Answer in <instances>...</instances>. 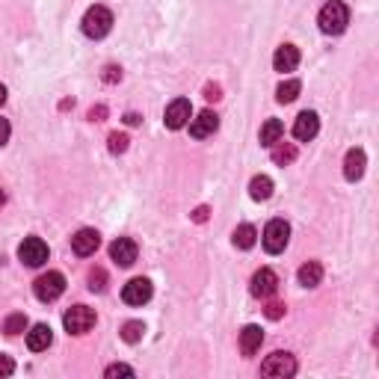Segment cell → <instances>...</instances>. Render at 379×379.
<instances>
[{
	"instance_id": "cell-1",
	"label": "cell",
	"mask_w": 379,
	"mask_h": 379,
	"mask_svg": "<svg viewBox=\"0 0 379 379\" xmlns=\"http://www.w3.org/2000/svg\"><path fill=\"white\" fill-rule=\"evenodd\" d=\"M317 24L326 36H338L346 30V24H350V9H346V3H341V0H329V3L320 9Z\"/></svg>"
},
{
	"instance_id": "cell-2",
	"label": "cell",
	"mask_w": 379,
	"mask_h": 379,
	"mask_svg": "<svg viewBox=\"0 0 379 379\" xmlns=\"http://www.w3.org/2000/svg\"><path fill=\"white\" fill-rule=\"evenodd\" d=\"M80 27L89 39H104L113 27V12L107 6H89L86 15H83V21H80Z\"/></svg>"
},
{
	"instance_id": "cell-3",
	"label": "cell",
	"mask_w": 379,
	"mask_h": 379,
	"mask_svg": "<svg viewBox=\"0 0 379 379\" xmlns=\"http://www.w3.org/2000/svg\"><path fill=\"white\" fill-rule=\"evenodd\" d=\"M62 290H66V276L57 270H50L45 272V276H39L33 281V293H36V299L39 302H54L62 297Z\"/></svg>"
},
{
	"instance_id": "cell-4",
	"label": "cell",
	"mask_w": 379,
	"mask_h": 379,
	"mask_svg": "<svg viewBox=\"0 0 379 379\" xmlns=\"http://www.w3.org/2000/svg\"><path fill=\"white\" fill-rule=\"evenodd\" d=\"M62 326H66L68 335H86L95 326V311L86 305H71V308L62 314Z\"/></svg>"
},
{
	"instance_id": "cell-5",
	"label": "cell",
	"mask_w": 379,
	"mask_h": 379,
	"mask_svg": "<svg viewBox=\"0 0 379 379\" xmlns=\"http://www.w3.org/2000/svg\"><path fill=\"white\" fill-rule=\"evenodd\" d=\"M261 240H264V249L270 255H279V252H284V246L290 243V225L284 223V219H270Z\"/></svg>"
},
{
	"instance_id": "cell-6",
	"label": "cell",
	"mask_w": 379,
	"mask_h": 379,
	"mask_svg": "<svg viewBox=\"0 0 379 379\" xmlns=\"http://www.w3.org/2000/svg\"><path fill=\"white\" fill-rule=\"evenodd\" d=\"M18 258L27 267H41L48 261V243L41 237H24V243L18 246Z\"/></svg>"
},
{
	"instance_id": "cell-7",
	"label": "cell",
	"mask_w": 379,
	"mask_h": 379,
	"mask_svg": "<svg viewBox=\"0 0 379 379\" xmlns=\"http://www.w3.org/2000/svg\"><path fill=\"white\" fill-rule=\"evenodd\" d=\"M261 373H264V376H279V379L293 376V373H297V359H293L290 353H272V355L264 359V364H261Z\"/></svg>"
},
{
	"instance_id": "cell-8",
	"label": "cell",
	"mask_w": 379,
	"mask_h": 379,
	"mask_svg": "<svg viewBox=\"0 0 379 379\" xmlns=\"http://www.w3.org/2000/svg\"><path fill=\"white\" fill-rule=\"evenodd\" d=\"M190 115H193V104H190V98H175L169 107H166L163 122H166V128L169 131H181L190 122Z\"/></svg>"
},
{
	"instance_id": "cell-9",
	"label": "cell",
	"mask_w": 379,
	"mask_h": 379,
	"mask_svg": "<svg viewBox=\"0 0 379 379\" xmlns=\"http://www.w3.org/2000/svg\"><path fill=\"white\" fill-rule=\"evenodd\" d=\"M151 293H154V288H151L149 279H131L122 288V299L128 302V305H145V302L151 299Z\"/></svg>"
},
{
	"instance_id": "cell-10",
	"label": "cell",
	"mask_w": 379,
	"mask_h": 379,
	"mask_svg": "<svg viewBox=\"0 0 379 379\" xmlns=\"http://www.w3.org/2000/svg\"><path fill=\"white\" fill-rule=\"evenodd\" d=\"M98 246H101V234L95 228H80L77 234L71 237V249H75V255H80V258L95 255Z\"/></svg>"
},
{
	"instance_id": "cell-11",
	"label": "cell",
	"mask_w": 379,
	"mask_h": 379,
	"mask_svg": "<svg viewBox=\"0 0 379 379\" xmlns=\"http://www.w3.org/2000/svg\"><path fill=\"white\" fill-rule=\"evenodd\" d=\"M279 290V276L272 270H258L255 276H252V297H258V299H270L272 293Z\"/></svg>"
},
{
	"instance_id": "cell-12",
	"label": "cell",
	"mask_w": 379,
	"mask_h": 379,
	"mask_svg": "<svg viewBox=\"0 0 379 379\" xmlns=\"http://www.w3.org/2000/svg\"><path fill=\"white\" fill-rule=\"evenodd\" d=\"M320 131V119H317V113L314 110H305L297 115V122H293V136H297L299 142H311L314 136H317Z\"/></svg>"
},
{
	"instance_id": "cell-13",
	"label": "cell",
	"mask_w": 379,
	"mask_h": 379,
	"mask_svg": "<svg viewBox=\"0 0 379 379\" xmlns=\"http://www.w3.org/2000/svg\"><path fill=\"white\" fill-rule=\"evenodd\" d=\"M190 136H196V140H205V136L210 133H216L219 128V115L214 110H205V113H198L196 119H190Z\"/></svg>"
},
{
	"instance_id": "cell-14",
	"label": "cell",
	"mask_w": 379,
	"mask_h": 379,
	"mask_svg": "<svg viewBox=\"0 0 379 379\" xmlns=\"http://www.w3.org/2000/svg\"><path fill=\"white\" fill-rule=\"evenodd\" d=\"M136 252H140V249H136V243L131 237H119V240H113V243H110V258L119 267H131L136 261Z\"/></svg>"
},
{
	"instance_id": "cell-15",
	"label": "cell",
	"mask_w": 379,
	"mask_h": 379,
	"mask_svg": "<svg viewBox=\"0 0 379 379\" xmlns=\"http://www.w3.org/2000/svg\"><path fill=\"white\" fill-rule=\"evenodd\" d=\"M364 166H367V157L362 149H350L344 157V178L346 181H359L364 175Z\"/></svg>"
},
{
	"instance_id": "cell-16",
	"label": "cell",
	"mask_w": 379,
	"mask_h": 379,
	"mask_svg": "<svg viewBox=\"0 0 379 379\" xmlns=\"http://www.w3.org/2000/svg\"><path fill=\"white\" fill-rule=\"evenodd\" d=\"M50 341H54V332H50V326H48V323H36L33 329L27 332V346H30L33 353L48 350Z\"/></svg>"
},
{
	"instance_id": "cell-17",
	"label": "cell",
	"mask_w": 379,
	"mask_h": 379,
	"mask_svg": "<svg viewBox=\"0 0 379 379\" xmlns=\"http://www.w3.org/2000/svg\"><path fill=\"white\" fill-rule=\"evenodd\" d=\"M272 66H276V71H293L299 66V48H293V45H281L276 50V57H272Z\"/></svg>"
},
{
	"instance_id": "cell-18",
	"label": "cell",
	"mask_w": 379,
	"mask_h": 379,
	"mask_svg": "<svg viewBox=\"0 0 379 379\" xmlns=\"http://www.w3.org/2000/svg\"><path fill=\"white\" fill-rule=\"evenodd\" d=\"M261 344H264L261 326H246V329L240 332V350H243V355H255L261 350Z\"/></svg>"
},
{
	"instance_id": "cell-19",
	"label": "cell",
	"mask_w": 379,
	"mask_h": 379,
	"mask_svg": "<svg viewBox=\"0 0 379 379\" xmlns=\"http://www.w3.org/2000/svg\"><path fill=\"white\" fill-rule=\"evenodd\" d=\"M320 281H323V267H320V261H308V264L299 267V284H302V288H317Z\"/></svg>"
},
{
	"instance_id": "cell-20",
	"label": "cell",
	"mask_w": 379,
	"mask_h": 379,
	"mask_svg": "<svg viewBox=\"0 0 379 379\" xmlns=\"http://www.w3.org/2000/svg\"><path fill=\"white\" fill-rule=\"evenodd\" d=\"M249 196L255 198V202H267V198L272 196V181L267 175H255L249 181Z\"/></svg>"
},
{
	"instance_id": "cell-21",
	"label": "cell",
	"mask_w": 379,
	"mask_h": 379,
	"mask_svg": "<svg viewBox=\"0 0 379 379\" xmlns=\"http://www.w3.org/2000/svg\"><path fill=\"white\" fill-rule=\"evenodd\" d=\"M272 149V163H279V166H288V163H293L297 160V145L293 142H272L270 145Z\"/></svg>"
},
{
	"instance_id": "cell-22",
	"label": "cell",
	"mask_w": 379,
	"mask_h": 379,
	"mask_svg": "<svg viewBox=\"0 0 379 379\" xmlns=\"http://www.w3.org/2000/svg\"><path fill=\"white\" fill-rule=\"evenodd\" d=\"M281 133H284V124L279 119H267L264 124H261V145H267L270 149L272 142L281 140Z\"/></svg>"
},
{
	"instance_id": "cell-23",
	"label": "cell",
	"mask_w": 379,
	"mask_h": 379,
	"mask_svg": "<svg viewBox=\"0 0 379 379\" xmlns=\"http://www.w3.org/2000/svg\"><path fill=\"white\" fill-rule=\"evenodd\" d=\"M299 92H302V83L299 80H284L281 86L276 89V101L279 104H293L299 98Z\"/></svg>"
},
{
	"instance_id": "cell-24",
	"label": "cell",
	"mask_w": 379,
	"mask_h": 379,
	"mask_svg": "<svg viewBox=\"0 0 379 379\" xmlns=\"http://www.w3.org/2000/svg\"><path fill=\"white\" fill-rule=\"evenodd\" d=\"M234 246L237 249H252L255 246V240H258V231L252 228V225H240V228H234Z\"/></svg>"
},
{
	"instance_id": "cell-25",
	"label": "cell",
	"mask_w": 379,
	"mask_h": 379,
	"mask_svg": "<svg viewBox=\"0 0 379 379\" xmlns=\"http://www.w3.org/2000/svg\"><path fill=\"white\" fill-rule=\"evenodd\" d=\"M27 329V317H24V314H9V317H6V323H3V332L9 335V338H15V335H21V332H24Z\"/></svg>"
},
{
	"instance_id": "cell-26",
	"label": "cell",
	"mask_w": 379,
	"mask_h": 379,
	"mask_svg": "<svg viewBox=\"0 0 379 379\" xmlns=\"http://www.w3.org/2000/svg\"><path fill=\"white\" fill-rule=\"evenodd\" d=\"M145 335V326H142V320H128L122 326V338L128 341V344H136Z\"/></svg>"
},
{
	"instance_id": "cell-27",
	"label": "cell",
	"mask_w": 379,
	"mask_h": 379,
	"mask_svg": "<svg viewBox=\"0 0 379 379\" xmlns=\"http://www.w3.org/2000/svg\"><path fill=\"white\" fill-rule=\"evenodd\" d=\"M89 290L92 293H104V290H107V272H104L101 267H92L89 270Z\"/></svg>"
},
{
	"instance_id": "cell-28",
	"label": "cell",
	"mask_w": 379,
	"mask_h": 379,
	"mask_svg": "<svg viewBox=\"0 0 379 379\" xmlns=\"http://www.w3.org/2000/svg\"><path fill=\"white\" fill-rule=\"evenodd\" d=\"M107 142H110V151L113 154H122V151H128V133H110L107 136Z\"/></svg>"
},
{
	"instance_id": "cell-29",
	"label": "cell",
	"mask_w": 379,
	"mask_h": 379,
	"mask_svg": "<svg viewBox=\"0 0 379 379\" xmlns=\"http://www.w3.org/2000/svg\"><path fill=\"white\" fill-rule=\"evenodd\" d=\"M104 376H133V367H128V364H110L107 371H104Z\"/></svg>"
},
{
	"instance_id": "cell-30",
	"label": "cell",
	"mask_w": 379,
	"mask_h": 379,
	"mask_svg": "<svg viewBox=\"0 0 379 379\" xmlns=\"http://www.w3.org/2000/svg\"><path fill=\"white\" fill-rule=\"evenodd\" d=\"M264 314H267L270 320H279V317H284V305L281 302H270L267 308H264Z\"/></svg>"
},
{
	"instance_id": "cell-31",
	"label": "cell",
	"mask_w": 379,
	"mask_h": 379,
	"mask_svg": "<svg viewBox=\"0 0 379 379\" xmlns=\"http://www.w3.org/2000/svg\"><path fill=\"white\" fill-rule=\"evenodd\" d=\"M12 371H15V362L9 355H0V376H9Z\"/></svg>"
},
{
	"instance_id": "cell-32",
	"label": "cell",
	"mask_w": 379,
	"mask_h": 379,
	"mask_svg": "<svg viewBox=\"0 0 379 379\" xmlns=\"http://www.w3.org/2000/svg\"><path fill=\"white\" fill-rule=\"evenodd\" d=\"M104 80H107V83H115V80H122V68H115V66H107V68H104Z\"/></svg>"
},
{
	"instance_id": "cell-33",
	"label": "cell",
	"mask_w": 379,
	"mask_h": 379,
	"mask_svg": "<svg viewBox=\"0 0 379 379\" xmlns=\"http://www.w3.org/2000/svg\"><path fill=\"white\" fill-rule=\"evenodd\" d=\"M205 98H207V101H219V98H223L216 83H207V86H205Z\"/></svg>"
},
{
	"instance_id": "cell-34",
	"label": "cell",
	"mask_w": 379,
	"mask_h": 379,
	"mask_svg": "<svg viewBox=\"0 0 379 379\" xmlns=\"http://www.w3.org/2000/svg\"><path fill=\"white\" fill-rule=\"evenodd\" d=\"M9 133H12V128H9V122H6V119H0V145H6Z\"/></svg>"
},
{
	"instance_id": "cell-35",
	"label": "cell",
	"mask_w": 379,
	"mask_h": 379,
	"mask_svg": "<svg viewBox=\"0 0 379 379\" xmlns=\"http://www.w3.org/2000/svg\"><path fill=\"white\" fill-rule=\"evenodd\" d=\"M104 115H107V107H92V110H89V119H92V122H101Z\"/></svg>"
},
{
	"instance_id": "cell-36",
	"label": "cell",
	"mask_w": 379,
	"mask_h": 379,
	"mask_svg": "<svg viewBox=\"0 0 379 379\" xmlns=\"http://www.w3.org/2000/svg\"><path fill=\"white\" fill-rule=\"evenodd\" d=\"M207 214H210V210L202 205V207H196V210H193V219H196V223H205V219H207Z\"/></svg>"
},
{
	"instance_id": "cell-37",
	"label": "cell",
	"mask_w": 379,
	"mask_h": 379,
	"mask_svg": "<svg viewBox=\"0 0 379 379\" xmlns=\"http://www.w3.org/2000/svg\"><path fill=\"white\" fill-rule=\"evenodd\" d=\"M124 122H128V124H140L142 119H140V115H136V113H128V115H124Z\"/></svg>"
},
{
	"instance_id": "cell-38",
	"label": "cell",
	"mask_w": 379,
	"mask_h": 379,
	"mask_svg": "<svg viewBox=\"0 0 379 379\" xmlns=\"http://www.w3.org/2000/svg\"><path fill=\"white\" fill-rule=\"evenodd\" d=\"M3 101H6V86L0 83V104H3Z\"/></svg>"
},
{
	"instance_id": "cell-39",
	"label": "cell",
	"mask_w": 379,
	"mask_h": 379,
	"mask_svg": "<svg viewBox=\"0 0 379 379\" xmlns=\"http://www.w3.org/2000/svg\"><path fill=\"white\" fill-rule=\"evenodd\" d=\"M3 202H6V193H3V190H0V207H3Z\"/></svg>"
}]
</instances>
